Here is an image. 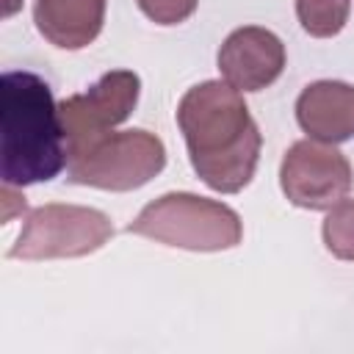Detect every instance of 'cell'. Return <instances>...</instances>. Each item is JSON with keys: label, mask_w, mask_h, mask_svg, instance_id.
<instances>
[{"label": "cell", "mask_w": 354, "mask_h": 354, "mask_svg": "<svg viewBox=\"0 0 354 354\" xmlns=\"http://www.w3.org/2000/svg\"><path fill=\"white\" fill-rule=\"evenodd\" d=\"M177 124L196 177L218 191L238 194L254 177L263 136L243 94L224 80L191 86L177 105Z\"/></svg>", "instance_id": "obj_1"}, {"label": "cell", "mask_w": 354, "mask_h": 354, "mask_svg": "<svg viewBox=\"0 0 354 354\" xmlns=\"http://www.w3.org/2000/svg\"><path fill=\"white\" fill-rule=\"evenodd\" d=\"M0 160L3 183L11 188L58 177L69 163V144L58 102L44 77L33 72H3L0 77Z\"/></svg>", "instance_id": "obj_2"}, {"label": "cell", "mask_w": 354, "mask_h": 354, "mask_svg": "<svg viewBox=\"0 0 354 354\" xmlns=\"http://www.w3.org/2000/svg\"><path fill=\"white\" fill-rule=\"evenodd\" d=\"M127 232L177 249L224 252L241 243L243 224L241 216L224 202L188 191H171L141 207V213L127 224Z\"/></svg>", "instance_id": "obj_3"}, {"label": "cell", "mask_w": 354, "mask_h": 354, "mask_svg": "<svg viewBox=\"0 0 354 354\" xmlns=\"http://www.w3.org/2000/svg\"><path fill=\"white\" fill-rule=\"evenodd\" d=\"M166 166V147L149 130L108 133L69 155L66 180L102 191H136Z\"/></svg>", "instance_id": "obj_4"}, {"label": "cell", "mask_w": 354, "mask_h": 354, "mask_svg": "<svg viewBox=\"0 0 354 354\" xmlns=\"http://www.w3.org/2000/svg\"><path fill=\"white\" fill-rule=\"evenodd\" d=\"M113 238L111 218L97 207L50 202L33 207L8 249L14 260H55V257H86L102 249Z\"/></svg>", "instance_id": "obj_5"}, {"label": "cell", "mask_w": 354, "mask_h": 354, "mask_svg": "<svg viewBox=\"0 0 354 354\" xmlns=\"http://www.w3.org/2000/svg\"><path fill=\"white\" fill-rule=\"evenodd\" d=\"M351 183L348 158L326 141L301 138L290 144L279 163V188L285 199L304 210H329L348 196Z\"/></svg>", "instance_id": "obj_6"}, {"label": "cell", "mask_w": 354, "mask_h": 354, "mask_svg": "<svg viewBox=\"0 0 354 354\" xmlns=\"http://www.w3.org/2000/svg\"><path fill=\"white\" fill-rule=\"evenodd\" d=\"M141 77L130 69H111L105 72L88 91L72 94L58 102L61 124L66 133L69 155L80 147L113 133L138 105Z\"/></svg>", "instance_id": "obj_7"}, {"label": "cell", "mask_w": 354, "mask_h": 354, "mask_svg": "<svg viewBox=\"0 0 354 354\" xmlns=\"http://www.w3.org/2000/svg\"><path fill=\"white\" fill-rule=\"evenodd\" d=\"M221 80L232 88L263 91L268 88L285 69V44L282 39L260 25L235 28L216 55Z\"/></svg>", "instance_id": "obj_8"}, {"label": "cell", "mask_w": 354, "mask_h": 354, "mask_svg": "<svg viewBox=\"0 0 354 354\" xmlns=\"http://www.w3.org/2000/svg\"><path fill=\"white\" fill-rule=\"evenodd\" d=\"M296 122L307 138L343 144L354 136V86L343 80H315L296 100Z\"/></svg>", "instance_id": "obj_9"}, {"label": "cell", "mask_w": 354, "mask_h": 354, "mask_svg": "<svg viewBox=\"0 0 354 354\" xmlns=\"http://www.w3.org/2000/svg\"><path fill=\"white\" fill-rule=\"evenodd\" d=\"M108 0H36L33 19L39 33L61 50L88 47L105 22Z\"/></svg>", "instance_id": "obj_10"}, {"label": "cell", "mask_w": 354, "mask_h": 354, "mask_svg": "<svg viewBox=\"0 0 354 354\" xmlns=\"http://www.w3.org/2000/svg\"><path fill=\"white\" fill-rule=\"evenodd\" d=\"M351 14V0H296V17L304 33L315 39L337 36Z\"/></svg>", "instance_id": "obj_11"}, {"label": "cell", "mask_w": 354, "mask_h": 354, "mask_svg": "<svg viewBox=\"0 0 354 354\" xmlns=\"http://www.w3.org/2000/svg\"><path fill=\"white\" fill-rule=\"evenodd\" d=\"M321 235H324L326 249L337 260L354 263V199H340L337 205L329 207Z\"/></svg>", "instance_id": "obj_12"}, {"label": "cell", "mask_w": 354, "mask_h": 354, "mask_svg": "<svg viewBox=\"0 0 354 354\" xmlns=\"http://www.w3.org/2000/svg\"><path fill=\"white\" fill-rule=\"evenodd\" d=\"M136 3L155 25H180L196 11L199 0H136Z\"/></svg>", "instance_id": "obj_13"}]
</instances>
